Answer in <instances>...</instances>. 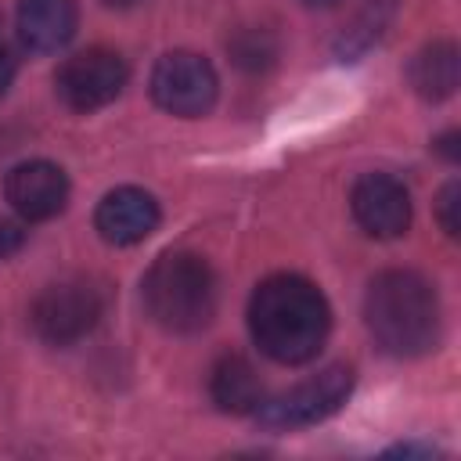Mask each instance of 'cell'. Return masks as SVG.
<instances>
[{
	"instance_id": "cell-1",
	"label": "cell",
	"mask_w": 461,
	"mask_h": 461,
	"mask_svg": "<svg viewBox=\"0 0 461 461\" xmlns=\"http://www.w3.org/2000/svg\"><path fill=\"white\" fill-rule=\"evenodd\" d=\"M331 328V310L321 288L299 274H274L249 299V331L277 364H306L317 357Z\"/></svg>"
},
{
	"instance_id": "cell-2",
	"label": "cell",
	"mask_w": 461,
	"mask_h": 461,
	"mask_svg": "<svg viewBox=\"0 0 461 461\" xmlns=\"http://www.w3.org/2000/svg\"><path fill=\"white\" fill-rule=\"evenodd\" d=\"M364 321L389 357H421L439 339L436 288L414 270H385L367 285Z\"/></svg>"
},
{
	"instance_id": "cell-3",
	"label": "cell",
	"mask_w": 461,
	"mask_h": 461,
	"mask_svg": "<svg viewBox=\"0 0 461 461\" xmlns=\"http://www.w3.org/2000/svg\"><path fill=\"white\" fill-rule=\"evenodd\" d=\"M140 295L151 321L173 335H194L216 313V277L194 252H162L148 267Z\"/></svg>"
},
{
	"instance_id": "cell-4",
	"label": "cell",
	"mask_w": 461,
	"mask_h": 461,
	"mask_svg": "<svg viewBox=\"0 0 461 461\" xmlns=\"http://www.w3.org/2000/svg\"><path fill=\"white\" fill-rule=\"evenodd\" d=\"M349 393H353V371L346 364H331L321 375H313L310 382H303L274 400H259V407L252 414L270 432L306 429V425H317L328 414H335L349 400Z\"/></svg>"
},
{
	"instance_id": "cell-5",
	"label": "cell",
	"mask_w": 461,
	"mask_h": 461,
	"mask_svg": "<svg viewBox=\"0 0 461 461\" xmlns=\"http://www.w3.org/2000/svg\"><path fill=\"white\" fill-rule=\"evenodd\" d=\"M220 79L216 68L191 50H169L151 68V97L162 112L180 119H198L216 104Z\"/></svg>"
},
{
	"instance_id": "cell-6",
	"label": "cell",
	"mask_w": 461,
	"mask_h": 461,
	"mask_svg": "<svg viewBox=\"0 0 461 461\" xmlns=\"http://www.w3.org/2000/svg\"><path fill=\"white\" fill-rule=\"evenodd\" d=\"M101 292L86 281H58V285H47L32 310H29V321L36 328V335L50 346H72L79 339H86L97 321H101Z\"/></svg>"
},
{
	"instance_id": "cell-7",
	"label": "cell",
	"mask_w": 461,
	"mask_h": 461,
	"mask_svg": "<svg viewBox=\"0 0 461 461\" xmlns=\"http://www.w3.org/2000/svg\"><path fill=\"white\" fill-rule=\"evenodd\" d=\"M126 61L115 50L104 47H90L72 54L58 76H54V90L58 97L72 108V112H97L104 104H112L122 86H126Z\"/></svg>"
},
{
	"instance_id": "cell-8",
	"label": "cell",
	"mask_w": 461,
	"mask_h": 461,
	"mask_svg": "<svg viewBox=\"0 0 461 461\" xmlns=\"http://www.w3.org/2000/svg\"><path fill=\"white\" fill-rule=\"evenodd\" d=\"M349 209L371 238H400L411 227V194L389 173H364L349 191Z\"/></svg>"
},
{
	"instance_id": "cell-9",
	"label": "cell",
	"mask_w": 461,
	"mask_h": 461,
	"mask_svg": "<svg viewBox=\"0 0 461 461\" xmlns=\"http://www.w3.org/2000/svg\"><path fill=\"white\" fill-rule=\"evenodd\" d=\"M4 194L11 202V209L29 220V223H40V220H50L65 209L68 202V176L61 166L47 162V158H32V162H18L7 180H4Z\"/></svg>"
},
{
	"instance_id": "cell-10",
	"label": "cell",
	"mask_w": 461,
	"mask_h": 461,
	"mask_svg": "<svg viewBox=\"0 0 461 461\" xmlns=\"http://www.w3.org/2000/svg\"><path fill=\"white\" fill-rule=\"evenodd\" d=\"M158 202L144 187H115L94 212V227L108 245H137L158 227Z\"/></svg>"
},
{
	"instance_id": "cell-11",
	"label": "cell",
	"mask_w": 461,
	"mask_h": 461,
	"mask_svg": "<svg viewBox=\"0 0 461 461\" xmlns=\"http://www.w3.org/2000/svg\"><path fill=\"white\" fill-rule=\"evenodd\" d=\"M79 25L76 0H18V36L29 50H61Z\"/></svg>"
},
{
	"instance_id": "cell-12",
	"label": "cell",
	"mask_w": 461,
	"mask_h": 461,
	"mask_svg": "<svg viewBox=\"0 0 461 461\" xmlns=\"http://www.w3.org/2000/svg\"><path fill=\"white\" fill-rule=\"evenodd\" d=\"M209 396L227 414H252L259 407V400H263V385H259L256 367L245 357H223L212 367Z\"/></svg>"
},
{
	"instance_id": "cell-13",
	"label": "cell",
	"mask_w": 461,
	"mask_h": 461,
	"mask_svg": "<svg viewBox=\"0 0 461 461\" xmlns=\"http://www.w3.org/2000/svg\"><path fill=\"white\" fill-rule=\"evenodd\" d=\"M411 86L418 90V97L425 101H443L457 90V76H461V61H457V47L450 40H436L429 47H421L407 68Z\"/></svg>"
},
{
	"instance_id": "cell-14",
	"label": "cell",
	"mask_w": 461,
	"mask_h": 461,
	"mask_svg": "<svg viewBox=\"0 0 461 461\" xmlns=\"http://www.w3.org/2000/svg\"><path fill=\"white\" fill-rule=\"evenodd\" d=\"M436 216H439V227H443L450 238H457V230H461V184H457V180H450V184L439 191V198H436Z\"/></svg>"
},
{
	"instance_id": "cell-15",
	"label": "cell",
	"mask_w": 461,
	"mask_h": 461,
	"mask_svg": "<svg viewBox=\"0 0 461 461\" xmlns=\"http://www.w3.org/2000/svg\"><path fill=\"white\" fill-rule=\"evenodd\" d=\"M234 54H238V65H245V68H259V65H267V61L274 58V47L267 43L263 32H245V36L234 43Z\"/></svg>"
},
{
	"instance_id": "cell-16",
	"label": "cell",
	"mask_w": 461,
	"mask_h": 461,
	"mask_svg": "<svg viewBox=\"0 0 461 461\" xmlns=\"http://www.w3.org/2000/svg\"><path fill=\"white\" fill-rule=\"evenodd\" d=\"M22 245H25V230H22V223H14V220H0V259L14 256Z\"/></svg>"
},
{
	"instance_id": "cell-17",
	"label": "cell",
	"mask_w": 461,
	"mask_h": 461,
	"mask_svg": "<svg viewBox=\"0 0 461 461\" xmlns=\"http://www.w3.org/2000/svg\"><path fill=\"white\" fill-rule=\"evenodd\" d=\"M14 72H18V65H14V58H11V50H7V47H0V97L11 90Z\"/></svg>"
},
{
	"instance_id": "cell-18",
	"label": "cell",
	"mask_w": 461,
	"mask_h": 461,
	"mask_svg": "<svg viewBox=\"0 0 461 461\" xmlns=\"http://www.w3.org/2000/svg\"><path fill=\"white\" fill-rule=\"evenodd\" d=\"M436 151H443L450 162H457V133L450 130V133H443L439 140H436Z\"/></svg>"
},
{
	"instance_id": "cell-19",
	"label": "cell",
	"mask_w": 461,
	"mask_h": 461,
	"mask_svg": "<svg viewBox=\"0 0 461 461\" xmlns=\"http://www.w3.org/2000/svg\"><path fill=\"white\" fill-rule=\"evenodd\" d=\"M389 454H400V457H411V454H436V450H429V447H414V443H403V447H393Z\"/></svg>"
},
{
	"instance_id": "cell-20",
	"label": "cell",
	"mask_w": 461,
	"mask_h": 461,
	"mask_svg": "<svg viewBox=\"0 0 461 461\" xmlns=\"http://www.w3.org/2000/svg\"><path fill=\"white\" fill-rule=\"evenodd\" d=\"M108 7H119V11H126V7H137L140 0H104Z\"/></svg>"
},
{
	"instance_id": "cell-21",
	"label": "cell",
	"mask_w": 461,
	"mask_h": 461,
	"mask_svg": "<svg viewBox=\"0 0 461 461\" xmlns=\"http://www.w3.org/2000/svg\"><path fill=\"white\" fill-rule=\"evenodd\" d=\"M306 4H317V7H328V4H335V0H306Z\"/></svg>"
}]
</instances>
